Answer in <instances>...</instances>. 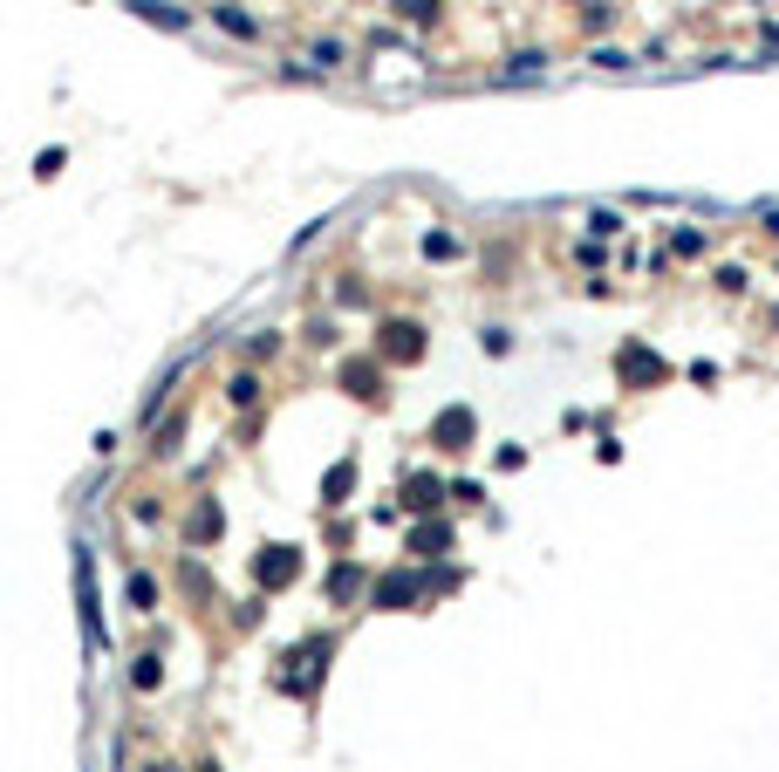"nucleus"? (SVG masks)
Masks as SVG:
<instances>
[]
</instances>
